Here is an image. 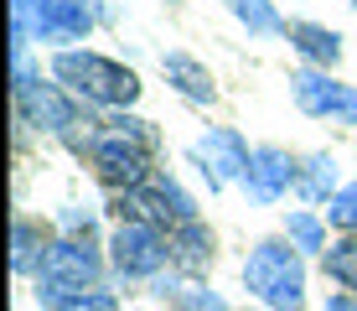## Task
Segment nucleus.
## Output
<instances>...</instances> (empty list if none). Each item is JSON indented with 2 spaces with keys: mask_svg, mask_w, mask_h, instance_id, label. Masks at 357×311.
I'll use <instances>...</instances> for the list:
<instances>
[{
  "mask_svg": "<svg viewBox=\"0 0 357 311\" xmlns=\"http://www.w3.org/2000/svg\"><path fill=\"white\" fill-rule=\"evenodd\" d=\"M290 47L301 52L305 62H316V68H337L342 62V36L331 27H316V21H290Z\"/></svg>",
  "mask_w": 357,
  "mask_h": 311,
  "instance_id": "ddd939ff",
  "label": "nucleus"
},
{
  "mask_svg": "<svg viewBox=\"0 0 357 311\" xmlns=\"http://www.w3.org/2000/svg\"><path fill=\"white\" fill-rule=\"evenodd\" d=\"M36 10V42H78L93 27V0H26Z\"/></svg>",
  "mask_w": 357,
  "mask_h": 311,
  "instance_id": "1a4fd4ad",
  "label": "nucleus"
},
{
  "mask_svg": "<svg viewBox=\"0 0 357 311\" xmlns=\"http://www.w3.org/2000/svg\"><path fill=\"white\" fill-rule=\"evenodd\" d=\"M213 249H218L213 229H202L197 218L171 229V265H176L181 275H202V270L213 265Z\"/></svg>",
  "mask_w": 357,
  "mask_h": 311,
  "instance_id": "f8f14e48",
  "label": "nucleus"
},
{
  "mask_svg": "<svg viewBox=\"0 0 357 311\" xmlns=\"http://www.w3.org/2000/svg\"><path fill=\"white\" fill-rule=\"evenodd\" d=\"M326 223H331V229H342V233H357V182H347L326 203Z\"/></svg>",
  "mask_w": 357,
  "mask_h": 311,
  "instance_id": "aec40b11",
  "label": "nucleus"
},
{
  "mask_svg": "<svg viewBox=\"0 0 357 311\" xmlns=\"http://www.w3.org/2000/svg\"><path fill=\"white\" fill-rule=\"evenodd\" d=\"M321 265H326V275L342 285V291H352L357 296V233H347V239H337L321 254Z\"/></svg>",
  "mask_w": 357,
  "mask_h": 311,
  "instance_id": "a211bd4d",
  "label": "nucleus"
},
{
  "mask_svg": "<svg viewBox=\"0 0 357 311\" xmlns=\"http://www.w3.org/2000/svg\"><path fill=\"white\" fill-rule=\"evenodd\" d=\"M243 285L269 311H305V259L290 239H259L243 259Z\"/></svg>",
  "mask_w": 357,
  "mask_h": 311,
  "instance_id": "f257e3e1",
  "label": "nucleus"
},
{
  "mask_svg": "<svg viewBox=\"0 0 357 311\" xmlns=\"http://www.w3.org/2000/svg\"><path fill=\"white\" fill-rule=\"evenodd\" d=\"M89 161H93L98 182H104L109 192L151 187V151H145L140 140H125V135L104 130V124H98V135L89 140Z\"/></svg>",
  "mask_w": 357,
  "mask_h": 311,
  "instance_id": "20e7f679",
  "label": "nucleus"
},
{
  "mask_svg": "<svg viewBox=\"0 0 357 311\" xmlns=\"http://www.w3.org/2000/svg\"><path fill=\"white\" fill-rule=\"evenodd\" d=\"M326 311H357L352 291H337V296H326Z\"/></svg>",
  "mask_w": 357,
  "mask_h": 311,
  "instance_id": "5701e85b",
  "label": "nucleus"
},
{
  "mask_svg": "<svg viewBox=\"0 0 357 311\" xmlns=\"http://www.w3.org/2000/svg\"><path fill=\"white\" fill-rule=\"evenodd\" d=\"M98 280V254L89 239H57L52 254L36 270V301L47 296H68V291H89Z\"/></svg>",
  "mask_w": 357,
  "mask_h": 311,
  "instance_id": "423d86ee",
  "label": "nucleus"
},
{
  "mask_svg": "<svg viewBox=\"0 0 357 311\" xmlns=\"http://www.w3.org/2000/svg\"><path fill=\"white\" fill-rule=\"evenodd\" d=\"M285 239L301 249V254H326V249H331L326 223L316 218V213H290V218H285Z\"/></svg>",
  "mask_w": 357,
  "mask_h": 311,
  "instance_id": "f3484780",
  "label": "nucleus"
},
{
  "mask_svg": "<svg viewBox=\"0 0 357 311\" xmlns=\"http://www.w3.org/2000/svg\"><path fill=\"white\" fill-rule=\"evenodd\" d=\"M16 109H21V124L31 130H47V135H68L78 124V104L63 83H42L36 73L16 68Z\"/></svg>",
  "mask_w": 357,
  "mask_h": 311,
  "instance_id": "39448f33",
  "label": "nucleus"
},
{
  "mask_svg": "<svg viewBox=\"0 0 357 311\" xmlns=\"http://www.w3.org/2000/svg\"><path fill=\"white\" fill-rule=\"evenodd\" d=\"M42 306H47V311H119V296H114V291H98V285H89V291L47 296Z\"/></svg>",
  "mask_w": 357,
  "mask_h": 311,
  "instance_id": "6ab92c4d",
  "label": "nucleus"
},
{
  "mask_svg": "<svg viewBox=\"0 0 357 311\" xmlns=\"http://www.w3.org/2000/svg\"><path fill=\"white\" fill-rule=\"evenodd\" d=\"M10 265L21 270V275H36L42 270V259L52 254V244H47V229L42 223H31V218H16V233H10Z\"/></svg>",
  "mask_w": 357,
  "mask_h": 311,
  "instance_id": "2eb2a0df",
  "label": "nucleus"
},
{
  "mask_svg": "<svg viewBox=\"0 0 357 311\" xmlns=\"http://www.w3.org/2000/svg\"><path fill=\"white\" fill-rule=\"evenodd\" d=\"M223 6H228L233 16H238L243 27L254 31V36H285V31H290L285 21H280V10L269 6V0H223Z\"/></svg>",
  "mask_w": 357,
  "mask_h": 311,
  "instance_id": "dca6fc26",
  "label": "nucleus"
},
{
  "mask_svg": "<svg viewBox=\"0 0 357 311\" xmlns=\"http://www.w3.org/2000/svg\"><path fill=\"white\" fill-rule=\"evenodd\" d=\"M176 306H181V311H228V306H223V296L207 291V285H187V291L176 296Z\"/></svg>",
  "mask_w": 357,
  "mask_h": 311,
  "instance_id": "412c9836",
  "label": "nucleus"
},
{
  "mask_svg": "<svg viewBox=\"0 0 357 311\" xmlns=\"http://www.w3.org/2000/svg\"><path fill=\"white\" fill-rule=\"evenodd\" d=\"M52 73L68 94L89 99V104H104V109H125L140 99V78L125 68V62L104 57V52H89V47H73V52H57L52 57Z\"/></svg>",
  "mask_w": 357,
  "mask_h": 311,
  "instance_id": "f03ea898",
  "label": "nucleus"
},
{
  "mask_svg": "<svg viewBox=\"0 0 357 311\" xmlns=\"http://www.w3.org/2000/svg\"><path fill=\"white\" fill-rule=\"evenodd\" d=\"M63 229L73 233V239H78V233H83V239H93V213H68Z\"/></svg>",
  "mask_w": 357,
  "mask_h": 311,
  "instance_id": "4be33fe9",
  "label": "nucleus"
},
{
  "mask_svg": "<svg viewBox=\"0 0 357 311\" xmlns=\"http://www.w3.org/2000/svg\"><path fill=\"white\" fill-rule=\"evenodd\" d=\"M290 94H295V104H301V115H311V120L357 124V89L352 83H337L321 68H301L290 78Z\"/></svg>",
  "mask_w": 357,
  "mask_h": 311,
  "instance_id": "0eeeda50",
  "label": "nucleus"
},
{
  "mask_svg": "<svg viewBox=\"0 0 357 311\" xmlns=\"http://www.w3.org/2000/svg\"><path fill=\"white\" fill-rule=\"evenodd\" d=\"M295 192H301L305 203H331V197L342 192V187H337V161H331L326 151L305 156L301 171H295Z\"/></svg>",
  "mask_w": 357,
  "mask_h": 311,
  "instance_id": "4468645a",
  "label": "nucleus"
},
{
  "mask_svg": "<svg viewBox=\"0 0 357 311\" xmlns=\"http://www.w3.org/2000/svg\"><path fill=\"white\" fill-rule=\"evenodd\" d=\"M161 73H166V83H171L181 99H192V104H218V83H213V73H207L197 57L166 52V57H161Z\"/></svg>",
  "mask_w": 357,
  "mask_h": 311,
  "instance_id": "9b49d317",
  "label": "nucleus"
},
{
  "mask_svg": "<svg viewBox=\"0 0 357 311\" xmlns=\"http://www.w3.org/2000/svg\"><path fill=\"white\" fill-rule=\"evenodd\" d=\"M352 6H357V0H352Z\"/></svg>",
  "mask_w": 357,
  "mask_h": 311,
  "instance_id": "b1692460",
  "label": "nucleus"
},
{
  "mask_svg": "<svg viewBox=\"0 0 357 311\" xmlns=\"http://www.w3.org/2000/svg\"><path fill=\"white\" fill-rule=\"evenodd\" d=\"M109 265L125 280H155L161 265H171V233L151 223H119L109 239Z\"/></svg>",
  "mask_w": 357,
  "mask_h": 311,
  "instance_id": "7ed1b4c3",
  "label": "nucleus"
},
{
  "mask_svg": "<svg viewBox=\"0 0 357 311\" xmlns=\"http://www.w3.org/2000/svg\"><path fill=\"white\" fill-rule=\"evenodd\" d=\"M192 161H197V171L207 177V187H228V182L249 177V161H254V151L243 145V135H238V130L218 124V130H207L202 140L192 145Z\"/></svg>",
  "mask_w": 357,
  "mask_h": 311,
  "instance_id": "6e6552de",
  "label": "nucleus"
},
{
  "mask_svg": "<svg viewBox=\"0 0 357 311\" xmlns=\"http://www.w3.org/2000/svg\"><path fill=\"white\" fill-rule=\"evenodd\" d=\"M295 171H301V161H290L280 145H259L249 161V177H243V187H249L254 203H275L280 192H290L295 187Z\"/></svg>",
  "mask_w": 357,
  "mask_h": 311,
  "instance_id": "9d476101",
  "label": "nucleus"
}]
</instances>
